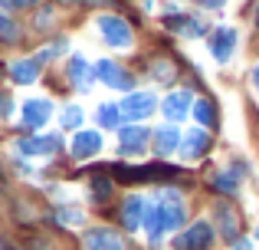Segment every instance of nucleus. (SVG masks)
Instances as JSON below:
<instances>
[{
  "label": "nucleus",
  "mask_w": 259,
  "mask_h": 250,
  "mask_svg": "<svg viewBox=\"0 0 259 250\" xmlns=\"http://www.w3.org/2000/svg\"><path fill=\"white\" fill-rule=\"evenodd\" d=\"M99 30H102V40L108 46H115V50H128L132 46V26L121 17H99Z\"/></svg>",
  "instance_id": "f257e3e1"
},
{
  "label": "nucleus",
  "mask_w": 259,
  "mask_h": 250,
  "mask_svg": "<svg viewBox=\"0 0 259 250\" xmlns=\"http://www.w3.org/2000/svg\"><path fill=\"white\" fill-rule=\"evenodd\" d=\"M115 178H118V181H154V178H174V168H167V165H145V168H125V165H115Z\"/></svg>",
  "instance_id": "f03ea898"
},
{
  "label": "nucleus",
  "mask_w": 259,
  "mask_h": 250,
  "mask_svg": "<svg viewBox=\"0 0 259 250\" xmlns=\"http://www.w3.org/2000/svg\"><path fill=\"white\" fill-rule=\"evenodd\" d=\"M210 240H213V231H210V224H207V221H197L190 231H184L181 237L174 240V247H177V250H207Z\"/></svg>",
  "instance_id": "7ed1b4c3"
},
{
  "label": "nucleus",
  "mask_w": 259,
  "mask_h": 250,
  "mask_svg": "<svg viewBox=\"0 0 259 250\" xmlns=\"http://www.w3.org/2000/svg\"><path fill=\"white\" fill-rule=\"evenodd\" d=\"M154 105H158V99H154L151 92H132V96L121 102V116H128V119H148L154 112Z\"/></svg>",
  "instance_id": "20e7f679"
},
{
  "label": "nucleus",
  "mask_w": 259,
  "mask_h": 250,
  "mask_svg": "<svg viewBox=\"0 0 259 250\" xmlns=\"http://www.w3.org/2000/svg\"><path fill=\"white\" fill-rule=\"evenodd\" d=\"M95 76L105 86H112V89H132V76H128L118 63H112V59H102V63L95 66Z\"/></svg>",
  "instance_id": "39448f33"
},
{
  "label": "nucleus",
  "mask_w": 259,
  "mask_h": 250,
  "mask_svg": "<svg viewBox=\"0 0 259 250\" xmlns=\"http://www.w3.org/2000/svg\"><path fill=\"white\" fill-rule=\"evenodd\" d=\"M236 46V33L230 30V26H220V30H213V37H210V53H213L217 63H227L230 53H233Z\"/></svg>",
  "instance_id": "423d86ee"
},
{
  "label": "nucleus",
  "mask_w": 259,
  "mask_h": 250,
  "mask_svg": "<svg viewBox=\"0 0 259 250\" xmlns=\"http://www.w3.org/2000/svg\"><path fill=\"white\" fill-rule=\"evenodd\" d=\"M85 250H125L121 237L108 227H95V231L85 234Z\"/></svg>",
  "instance_id": "0eeeda50"
},
{
  "label": "nucleus",
  "mask_w": 259,
  "mask_h": 250,
  "mask_svg": "<svg viewBox=\"0 0 259 250\" xmlns=\"http://www.w3.org/2000/svg\"><path fill=\"white\" fill-rule=\"evenodd\" d=\"M53 116V105L46 102V99H30V102L23 105V125L26 128H43L50 122Z\"/></svg>",
  "instance_id": "6e6552de"
},
{
  "label": "nucleus",
  "mask_w": 259,
  "mask_h": 250,
  "mask_svg": "<svg viewBox=\"0 0 259 250\" xmlns=\"http://www.w3.org/2000/svg\"><path fill=\"white\" fill-rule=\"evenodd\" d=\"M161 109H164V116L171 119V122H181V119H187V109H194L190 105V92H171V96L161 102Z\"/></svg>",
  "instance_id": "1a4fd4ad"
},
{
  "label": "nucleus",
  "mask_w": 259,
  "mask_h": 250,
  "mask_svg": "<svg viewBox=\"0 0 259 250\" xmlns=\"http://www.w3.org/2000/svg\"><path fill=\"white\" fill-rule=\"evenodd\" d=\"M145 201L138 198V194H132V198L125 201V204H121V224L128 227V231H138L141 227V221H145Z\"/></svg>",
  "instance_id": "9d476101"
},
{
  "label": "nucleus",
  "mask_w": 259,
  "mask_h": 250,
  "mask_svg": "<svg viewBox=\"0 0 259 250\" xmlns=\"http://www.w3.org/2000/svg\"><path fill=\"white\" fill-rule=\"evenodd\" d=\"M102 148V135L99 132H76V138H72V155L76 158H92L95 152Z\"/></svg>",
  "instance_id": "9b49d317"
},
{
  "label": "nucleus",
  "mask_w": 259,
  "mask_h": 250,
  "mask_svg": "<svg viewBox=\"0 0 259 250\" xmlns=\"http://www.w3.org/2000/svg\"><path fill=\"white\" fill-rule=\"evenodd\" d=\"M181 141H184V145H181L184 148V158H200V155L207 152V145H210V135L203 132V128H190Z\"/></svg>",
  "instance_id": "f8f14e48"
},
{
  "label": "nucleus",
  "mask_w": 259,
  "mask_h": 250,
  "mask_svg": "<svg viewBox=\"0 0 259 250\" xmlns=\"http://www.w3.org/2000/svg\"><path fill=\"white\" fill-rule=\"evenodd\" d=\"M20 152H23V155H53V152H59V138H56V135L23 138V141H20Z\"/></svg>",
  "instance_id": "ddd939ff"
},
{
  "label": "nucleus",
  "mask_w": 259,
  "mask_h": 250,
  "mask_svg": "<svg viewBox=\"0 0 259 250\" xmlns=\"http://www.w3.org/2000/svg\"><path fill=\"white\" fill-rule=\"evenodd\" d=\"M36 76H39V59H20V63L10 66V79H13L17 86L36 83Z\"/></svg>",
  "instance_id": "4468645a"
},
{
  "label": "nucleus",
  "mask_w": 259,
  "mask_h": 250,
  "mask_svg": "<svg viewBox=\"0 0 259 250\" xmlns=\"http://www.w3.org/2000/svg\"><path fill=\"white\" fill-rule=\"evenodd\" d=\"M145 141H148V128H141V125L121 128V152H141Z\"/></svg>",
  "instance_id": "2eb2a0df"
},
{
  "label": "nucleus",
  "mask_w": 259,
  "mask_h": 250,
  "mask_svg": "<svg viewBox=\"0 0 259 250\" xmlns=\"http://www.w3.org/2000/svg\"><path fill=\"white\" fill-rule=\"evenodd\" d=\"M177 145H181V135H177L174 125H164V128L154 132V148H158V155H171Z\"/></svg>",
  "instance_id": "dca6fc26"
},
{
  "label": "nucleus",
  "mask_w": 259,
  "mask_h": 250,
  "mask_svg": "<svg viewBox=\"0 0 259 250\" xmlns=\"http://www.w3.org/2000/svg\"><path fill=\"white\" fill-rule=\"evenodd\" d=\"M213 218H217V224H220L223 237L233 240L236 237V214H233V207H230V204H217L213 207Z\"/></svg>",
  "instance_id": "f3484780"
},
{
  "label": "nucleus",
  "mask_w": 259,
  "mask_h": 250,
  "mask_svg": "<svg viewBox=\"0 0 259 250\" xmlns=\"http://www.w3.org/2000/svg\"><path fill=\"white\" fill-rule=\"evenodd\" d=\"M69 79L79 86V89H89V83H92V66H89L82 56H76L69 63Z\"/></svg>",
  "instance_id": "a211bd4d"
},
{
  "label": "nucleus",
  "mask_w": 259,
  "mask_h": 250,
  "mask_svg": "<svg viewBox=\"0 0 259 250\" xmlns=\"http://www.w3.org/2000/svg\"><path fill=\"white\" fill-rule=\"evenodd\" d=\"M118 122H121V105H112V102L99 105V125L102 128H118Z\"/></svg>",
  "instance_id": "6ab92c4d"
},
{
  "label": "nucleus",
  "mask_w": 259,
  "mask_h": 250,
  "mask_svg": "<svg viewBox=\"0 0 259 250\" xmlns=\"http://www.w3.org/2000/svg\"><path fill=\"white\" fill-rule=\"evenodd\" d=\"M236 174H243V168H233V174H217V178H213V188L220 194H233L236 191Z\"/></svg>",
  "instance_id": "aec40b11"
},
{
  "label": "nucleus",
  "mask_w": 259,
  "mask_h": 250,
  "mask_svg": "<svg viewBox=\"0 0 259 250\" xmlns=\"http://www.w3.org/2000/svg\"><path fill=\"white\" fill-rule=\"evenodd\" d=\"M151 76L158 79V83H171V79H174V66H171V59H158V63L151 66Z\"/></svg>",
  "instance_id": "412c9836"
},
{
  "label": "nucleus",
  "mask_w": 259,
  "mask_h": 250,
  "mask_svg": "<svg viewBox=\"0 0 259 250\" xmlns=\"http://www.w3.org/2000/svg\"><path fill=\"white\" fill-rule=\"evenodd\" d=\"M66 128H76V125H82V109L79 105H66L63 109V119H59Z\"/></svg>",
  "instance_id": "4be33fe9"
},
{
  "label": "nucleus",
  "mask_w": 259,
  "mask_h": 250,
  "mask_svg": "<svg viewBox=\"0 0 259 250\" xmlns=\"http://www.w3.org/2000/svg\"><path fill=\"white\" fill-rule=\"evenodd\" d=\"M20 37V30H17V23H13L10 17H4L0 13V40H7V43H13V40Z\"/></svg>",
  "instance_id": "5701e85b"
},
{
  "label": "nucleus",
  "mask_w": 259,
  "mask_h": 250,
  "mask_svg": "<svg viewBox=\"0 0 259 250\" xmlns=\"http://www.w3.org/2000/svg\"><path fill=\"white\" fill-rule=\"evenodd\" d=\"M194 116H197V122L210 125L213 122V105H210L207 99H200V102H194Z\"/></svg>",
  "instance_id": "b1692460"
},
{
  "label": "nucleus",
  "mask_w": 259,
  "mask_h": 250,
  "mask_svg": "<svg viewBox=\"0 0 259 250\" xmlns=\"http://www.w3.org/2000/svg\"><path fill=\"white\" fill-rule=\"evenodd\" d=\"M92 191H95V198H105V194L112 191V181H108V178H95L92 181Z\"/></svg>",
  "instance_id": "393cba45"
},
{
  "label": "nucleus",
  "mask_w": 259,
  "mask_h": 250,
  "mask_svg": "<svg viewBox=\"0 0 259 250\" xmlns=\"http://www.w3.org/2000/svg\"><path fill=\"white\" fill-rule=\"evenodd\" d=\"M59 221H63V224H79L82 214H79V211H59Z\"/></svg>",
  "instance_id": "a878e982"
},
{
  "label": "nucleus",
  "mask_w": 259,
  "mask_h": 250,
  "mask_svg": "<svg viewBox=\"0 0 259 250\" xmlns=\"http://www.w3.org/2000/svg\"><path fill=\"white\" fill-rule=\"evenodd\" d=\"M10 96H7V92H0V116H10Z\"/></svg>",
  "instance_id": "bb28decb"
},
{
  "label": "nucleus",
  "mask_w": 259,
  "mask_h": 250,
  "mask_svg": "<svg viewBox=\"0 0 259 250\" xmlns=\"http://www.w3.org/2000/svg\"><path fill=\"white\" fill-rule=\"evenodd\" d=\"M200 4H203V7H213V10H217V7H223L227 0H200Z\"/></svg>",
  "instance_id": "cd10ccee"
},
{
  "label": "nucleus",
  "mask_w": 259,
  "mask_h": 250,
  "mask_svg": "<svg viewBox=\"0 0 259 250\" xmlns=\"http://www.w3.org/2000/svg\"><path fill=\"white\" fill-rule=\"evenodd\" d=\"M23 250H50V247H46V244H39V240H33V244H30V247H23Z\"/></svg>",
  "instance_id": "c85d7f7f"
},
{
  "label": "nucleus",
  "mask_w": 259,
  "mask_h": 250,
  "mask_svg": "<svg viewBox=\"0 0 259 250\" xmlns=\"http://www.w3.org/2000/svg\"><path fill=\"white\" fill-rule=\"evenodd\" d=\"M253 83H256V89H259V66L253 69Z\"/></svg>",
  "instance_id": "c756f323"
},
{
  "label": "nucleus",
  "mask_w": 259,
  "mask_h": 250,
  "mask_svg": "<svg viewBox=\"0 0 259 250\" xmlns=\"http://www.w3.org/2000/svg\"><path fill=\"white\" fill-rule=\"evenodd\" d=\"M256 26H259V7H256Z\"/></svg>",
  "instance_id": "7c9ffc66"
}]
</instances>
